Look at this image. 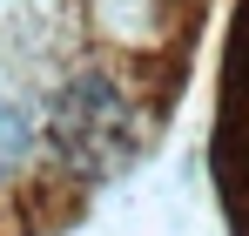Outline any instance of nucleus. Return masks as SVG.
Wrapping results in <instances>:
<instances>
[{
	"instance_id": "2",
	"label": "nucleus",
	"mask_w": 249,
	"mask_h": 236,
	"mask_svg": "<svg viewBox=\"0 0 249 236\" xmlns=\"http://www.w3.org/2000/svg\"><path fill=\"white\" fill-rule=\"evenodd\" d=\"M27 162H34V121L20 115L7 95H0V189H7Z\"/></svg>"
},
{
	"instance_id": "1",
	"label": "nucleus",
	"mask_w": 249,
	"mask_h": 236,
	"mask_svg": "<svg viewBox=\"0 0 249 236\" xmlns=\"http://www.w3.org/2000/svg\"><path fill=\"white\" fill-rule=\"evenodd\" d=\"M135 128V95L101 75H81L61 95V142L68 149H122V135Z\"/></svg>"
}]
</instances>
